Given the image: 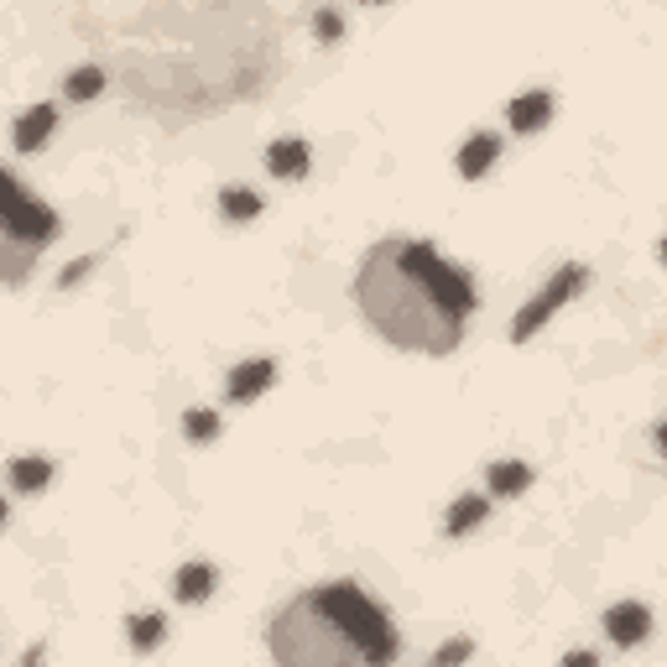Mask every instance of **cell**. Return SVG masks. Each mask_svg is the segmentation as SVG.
<instances>
[{
  "instance_id": "obj_15",
  "label": "cell",
  "mask_w": 667,
  "mask_h": 667,
  "mask_svg": "<svg viewBox=\"0 0 667 667\" xmlns=\"http://www.w3.org/2000/svg\"><path fill=\"white\" fill-rule=\"evenodd\" d=\"M485 516H491V501H485V495H459L444 527H449V537H464V532H474Z\"/></svg>"
},
{
  "instance_id": "obj_24",
  "label": "cell",
  "mask_w": 667,
  "mask_h": 667,
  "mask_svg": "<svg viewBox=\"0 0 667 667\" xmlns=\"http://www.w3.org/2000/svg\"><path fill=\"white\" fill-rule=\"evenodd\" d=\"M89 266H95V261H74V266H68V272L58 276V282H63V287H74V282H79V276L89 272Z\"/></svg>"
},
{
  "instance_id": "obj_9",
  "label": "cell",
  "mask_w": 667,
  "mask_h": 667,
  "mask_svg": "<svg viewBox=\"0 0 667 667\" xmlns=\"http://www.w3.org/2000/svg\"><path fill=\"white\" fill-rule=\"evenodd\" d=\"M53 125H58V110H53V105H32V110L17 120V131H11V141H17L21 157L42 152V146H47V136H53Z\"/></svg>"
},
{
  "instance_id": "obj_14",
  "label": "cell",
  "mask_w": 667,
  "mask_h": 667,
  "mask_svg": "<svg viewBox=\"0 0 667 667\" xmlns=\"http://www.w3.org/2000/svg\"><path fill=\"white\" fill-rule=\"evenodd\" d=\"M47 480H53V464H47L42 453H21V459H11V485H17L21 495H37Z\"/></svg>"
},
{
  "instance_id": "obj_8",
  "label": "cell",
  "mask_w": 667,
  "mask_h": 667,
  "mask_svg": "<svg viewBox=\"0 0 667 667\" xmlns=\"http://www.w3.org/2000/svg\"><path fill=\"white\" fill-rule=\"evenodd\" d=\"M276 381V360H245V365H236L230 371V386H225V396L236 402V407H245V402H255V396L266 392Z\"/></svg>"
},
{
  "instance_id": "obj_7",
  "label": "cell",
  "mask_w": 667,
  "mask_h": 667,
  "mask_svg": "<svg viewBox=\"0 0 667 667\" xmlns=\"http://www.w3.org/2000/svg\"><path fill=\"white\" fill-rule=\"evenodd\" d=\"M605 631L615 647H642L652 631V610L642 600H626V605H610L605 610Z\"/></svg>"
},
{
  "instance_id": "obj_21",
  "label": "cell",
  "mask_w": 667,
  "mask_h": 667,
  "mask_svg": "<svg viewBox=\"0 0 667 667\" xmlns=\"http://www.w3.org/2000/svg\"><path fill=\"white\" fill-rule=\"evenodd\" d=\"M339 37H345V17H339V11H329V6H324V11H314V42L334 47Z\"/></svg>"
},
{
  "instance_id": "obj_13",
  "label": "cell",
  "mask_w": 667,
  "mask_h": 667,
  "mask_svg": "<svg viewBox=\"0 0 667 667\" xmlns=\"http://www.w3.org/2000/svg\"><path fill=\"white\" fill-rule=\"evenodd\" d=\"M219 584L215 564H183V569L173 573V594L183 600V605H198V600H209Z\"/></svg>"
},
{
  "instance_id": "obj_11",
  "label": "cell",
  "mask_w": 667,
  "mask_h": 667,
  "mask_svg": "<svg viewBox=\"0 0 667 667\" xmlns=\"http://www.w3.org/2000/svg\"><path fill=\"white\" fill-rule=\"evenodd\" d=\"M548 116H553V95H543V89H532V95H516V99H511V110H506L511 131H522V136L543 131V125H548Z\"/></svg>"
},
{
  "instance_id": "obj_2",
  "label": "cell",
  "mask_w": 667,
  "mask_h": 667,
  "mask_svg": "<svg viewBox=\"0 0 667 667\" xmlns=\"http://www.w3.org/2000/svg\"><path fill=\"white\" fill-rule=\"evenodd\" d=\"M354 303L386 345L417 354H453L474 314V282L428 240H375L360 272Z\"/></svg>"
},
{
  "instance_id": "obj_23",
  "label": "cell",
  "mask_w": 667,
  "mask_h": 667,
  "mask_svg": "<svg viewBox=\"0 0 667 667\" xmlns=\"http://www.w3.org/2000/svg\"><path fill=\"white\" fill-rule=\"evenodd\" d=\"M558 667H600V657H594V652H569Z\"/></svg>"
},
{
  "instance_id": "obj_1",
  "label": "cell",
  "mask_w": 667,
  "mask_h": 667,
  "mask_svg": "<svg viewBox=\"0 0 667 667\" xmlns=\"http://www.w3.org/2000/svg\"><path fill=\"white\" fill-rule=\"evenodd\" d=\"M136 116L183 131L282 79V17L261 0H146L74 11Z\"/></svg>"
},
{
  "instance_id": "obj_12",
  "label": "cell",
  "mask_w": 667,
  "mask_h": 667,
  "mask_svg": "<svg viewBox=\"0 0 667 667\" xmlns=\"http://www.w3.org/2000/svg\"><path fill=\"white\" fill-rule=\"evenodd\" d=\"M495 157H501V136H491V131H480V136H470L464 146H459V177H485L495 167Z\"/></svg>"
},
{
  "instance_id": "obj_16",
  "label": "cell",
  "mask_w": 667,
  "mask_h": 667,
  "mask_svg": "<svg viewBox=\"0 0 667 667\" xmlns=\"http://www.w3.org/2000/svg\"><path fill=\"white\" fill-rule=\"evenodd\" d=\"M219 209H225V219L245 225V219L261 215V194H255V188H240V183H230V188H219Z\"/></svg>"
},
{
  "instance_id": "obj_3",
  "label": "cell",
  "mask_w": 667,
  "mask_h": 667,
  "mask_svg": "<svg viewBox=\"0 0 667 667\" xmlns=\"http://www.w3.org/2000/svg\"><path fill=\"white\" fill-rule=\"evenodd\" d=\"M276 667H392L402 652L392 615L354 579L293 594L266 626Z\"/></svg>"
},
{
  "instance_id": "obj_5",
  "label": "cell",
  "mask_w": 667,
  "mask_h": 667,
  "mask_svg": "<svg viewBox=\"0 0 667 667\" xmlns=\"http://www.w3.org/2000/svg\"><path fill=\"white\" fill-rule=\"evenodd\" d=\"M0 215L11 219V225H17V230H21L26 240H32L37 251L58 240V215H53V209H47L42 198L26 194V188H21L17 177L6 173V167H0Z\"/></svg>"
},
{
  "instance_id": "obj_25",
  "label": "cell",
  "mask_w": 667,
  "mask_h": 667,
  "mask_svg": "<svg viewBox=\"0 0 667 667\" xmlns=\"http://www.w3.org/2000/svg\"><path fill=\"white\" fill-rule=\"evenodd\" d=\"M0 522H6V501H0Z\"/></svg>"
},
{
  "instance_id": "obj_19",
  "label": "cell",
  "mask_w": 667,
  "mask_h": 667,
  "mask_svg": "<svg viewBox=\"0 0 667 667\" xmlns=\"http://www.w3.org/2000/svg\"><path fill=\"white\" fill-rule=\"evenodd\" d=\"M99 89H105V68H99V63H84V68H74V74H68V84H63V95L68 99H95Z\"/></svg>"
},
{
  "instance_id": "obj_10",
  "label": "cell",
  "mask_w": 667,
  "mask_h": 667,
  "mask_svg": "<svg viewBox=\"0 0 667 667\" xmlns=\"http://www.w3.org/2000/svg\"><path fill=\"white\" fill-rule=\"evenodd\" d=\"M308 162H314V152H308V141H297V136H276L266 146V173L272 177H303Z\"/></svg>"
},
{
  "instance_id": "obj_22",
  "label": "cell",
  "mask_w": 667,
  "mask_h": 667,
  "mask_svg": "<svg viewBox=\"0 0 667 667\" xmlns=\"http://www.w3.org/2000/svg\"><path fill=\"white\" fill-rule=\"evenodd\" d=\"M470 642H464V636H453V642H444V647H438V657H433L428 667H453V663H464V657H470Z\"/></svg>"
},
{
  "instance_id": "obj_4",
  "label": "cell",
  "mask_w": 667,
  "mask_h": 667,
  "mask_svg": "<svg viewBox=\"0 0 667 667\" xmlns=\"http://www.w3.org/2000/svg\"><path fill=\"white\" fill-rule=\"evenodd\" d=\"M584 287H589V266H579V261H569V266H558L548 287H543V293L532 297V303L522 308V314L511 318V339H516V345H527L532 334L543 329V324H548V318L558 314V308H564V303H569L573 293H584Z\"/></svg>"
},
{
  "instance_id": "obj_18",
  "label": "cell",
  "mask_w": 667,
  "mask_h": 667,
  "mask_svg": "<svg viewBox=\"0 0 667 667\" xmlns=\"http://www.w3.org/2000/svg\"><path fill=\"white\" fill-rule=\"evenodd\" d=\"M162 631H167V621H162L157 610H152V615H131V621H125V636H131V647H136V652H152V647H157Z\"/></svg>"
},
{
  "instance_id": "obj_6",
  "label": "cell",
  "mask_w": 667,
  "mask_h": 667,
  "mask_svg": "<svg viewBox=\"0 0 667 667\" xmlns=\"http://www.w3.org/2000/svg\"><path fill=\"white\" fill-rule=\"evenodd\" d=\"M37 255H42L37 245L0 215V287H21L26 276L37 272Z\"/></svg>"
},
{
  "instance_id": "obj_17",
  "label": "cell",
  "mask_w": 667,
  "mask_h": 667,
  "mask_svg": "<svg viewBox=\"0 0 667 667\" xmlns=\"http://www.w3.org/2000/svg\"><path fill=\"white\" fill-rule=\"evenodd\" d=\"M527 485H532V470H527V464H516V459H501V464H491V491L501 495V501L522 495Z\"/></svg>"
},
{
  "instance_id": "obj_20",
  "label": "cell",
  "mask_w": 667,
  "mask_h": 667,
  "mask_svg": "<svg viewBox=\"0 0 667 667\" xmlns=\"http://www.w3.org/2000/svg\"><path fill=\"white\" fill-rule=\"evenodd\" d=\"M183 433H188V444H215V438H219V413H209V407L183 413Z\"/></svg>"
}]
</instances>
